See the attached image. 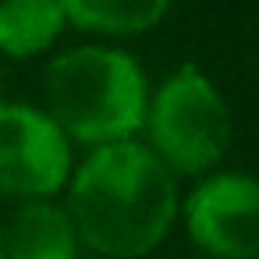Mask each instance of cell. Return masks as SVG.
<instances>
[{
  "label": "cell",
  "instance_id": "obj_3",
  "mask_svg": "<svg viewBox=\"0 0 259 259\" xmlns=\"http://www.w3.org/2000/svg\"><path fill=\"white\" fill-rule=\"evenodd\" d=\"M149 149L156 160L178 174L213 170L231 146V110L209 75L195 64L170 71L146 103Z\"/></svg>",
  "mask_w": 259,
  "mask_h": 259
},
{
  "label": "cell",
  "instance_id": "obj_9",
  "mask_svg": "<svg viewBox=\"0 0 259 259\" xmlns=\"http://www.w3.org/2000/svg\"><path fill=\"white\" fill-rule=\"evenodd\" d=\"M0 259H4V241H0Z\"/></svg>",
  "mask_w": 259,
  "mask_h": 259
},
{
  "label": "cell",
  "instance_id": "obj_1",
  "mask_svg": "<svg viewBox=\"0 0 259 259\" xmlns=\"http://www.w3.org/2000/svg\"><path fill=\"white\" fill-rule=\"evenodd\" d=\"M178 178L139 142L96 146L68 178V217L78 245L107 259L149 255L178 217Z\"/></svg>",
  "mask_w": 259,
  "mask_h": 259
},
{
  "label": "cell",
  "instance_id": "obj_7",
  "mask_svg": "<svg viewBox=\"0 0 259 259\" xmlns=\"http://www.w3.org/2000/svg\"><path fill=\"white\" fill-rule=\"evenodd\" d=\"M57 0H0V54L25 61L50 50L64 32Z\"/></svg>",
  "mask_w": 259,
  "mask_h": 259
},
{
  "label": "cell",
  "instance_id": "obj_2",
  "mask_svg": "<svg viewBox=\"0 0 259 259\" xmlns=\"http://www.w3.org/2000/svg\"><path fill=\"white\" fill-rule=\"evenodd\" d=\"M43 100V110L68 142L75 139L96 149L142 132L149 85L142 64L128 50L89 43L57 54L47 64Z\"/></svg>",
  "mask_w": 259,
  "mask_h": 259
},
{
  "label": "cell",
  "instance_id": "obj_4",
  "mask_svg": "<svg viewBox=\"0 0 259 259\" xmlns=\"http://www.w3.org/2000/svg\"><path fill=\"white\" fill-rule=\"evenodd\" d=\"M71 178V142L43 107L0 100V195L39 202Z\"/></svg>",
  "mask_w": 259,
  "mask_h": 259
},
{
  "label": "cell",
  "instance_id": "obj_5",
  "mask_svg": "<svg viewBox=\"0 0 259 259\" xmlns=\"http://www.w3.org/2000/svg\"><path fill=\"white\" fill-rule=\"evenodd\" d=\"M188 238L209 259H255L259 252V185L241 170L206 174L185 199Z\"/></svg>",
  "mask_w": 259,
  "mask_h": 259
},
{
  "label": "cell",
  "instance_id": "obj_6",
  "mask_svg": "<svg viewBox=\"0 0 259 259\" xmlns=\"http://www.w3.org/2000/svg\"><path fill=\"white\" fill-rule=\"evenodd\" d=\"M4 259H78V234L64 206L39 199L22 202L0 231Z\"/></svg>",
  "mask_w": 259,
  "mask_h": 259
},
{
  "label": "cell",
  "instance_id": "obj_8",
  "mask_svg": "<svg viewBox=\"0 0 259 259\" xmlns=\"http://www.w3.org/2000/svg\"><path fill=\"white\" fill-rule=\"evenodd\" d=\"M57 4L64 22L100 36H142L156 29L170 11V0H57Z\"/></svg>",
  "mask_w": 259,
  "mask_h": 259
}]
</instances>
